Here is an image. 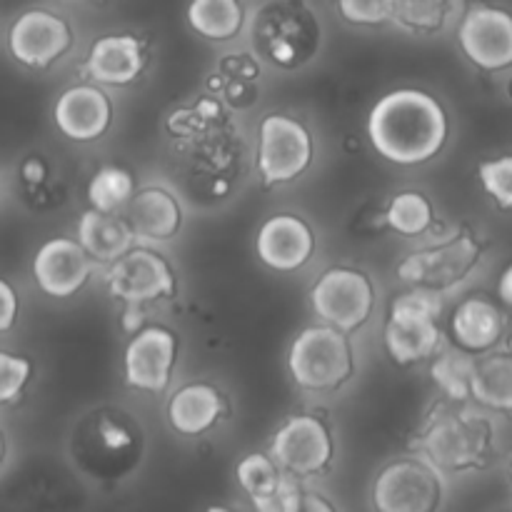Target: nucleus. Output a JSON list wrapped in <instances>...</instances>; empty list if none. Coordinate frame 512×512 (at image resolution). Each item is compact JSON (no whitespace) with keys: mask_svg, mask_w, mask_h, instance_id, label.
<instances>
[{"mask_svg":"<svg viewBox=\"0 0 512 512\" xmlns=\"http://www.w3.org/2000/svg\"><path fill=\"white\" fill-rule=\"evenodd\" d=\"M448 115L425 90L405 88L383 95L368 118L373 148L398 165L433 160L448 140Z\"/></svg>","mask_w":512,"mask_h":512,"instance_id":"nucleus-1","label":"nucleus"},{"mask_svg":"<svg viewBox=\"0 0 512 512\" xmlns=\"http://www.w3.org/2000/svg\"><path fill=\"white\" fill-rule=\"evenodd\" d=\"M315 248L313 230L298 215H273L265 220L255 238V250L258 258L268 268L280 270V273H293L303 268L310 260Z\"/></svg>","mask_w":512,"mask_h":512,"instance_id":"nucleus-17","label":"nucleus"},{"mask_svg":"<svg viewBox=\"0 0 512 512\" xmlns=\"http://www.w3.org/2000/svg\"><path fill=\"white\" fill-rule=\"evenodd\" d=\"M55 125L65 138L88 143L108 130L113 110L108 95L95 85H75L58 98L53 110Z\"/></svg>","mask_w":512,"mask_h":512,"instance_id":"nucleus-18","label":"nucleus"},{"mask_svg":"<svg viewBox=\"0 0 512 512\" xmlns=\"http://www.w3.org/2000/svg\"><path fill=\"white\" fill-rule=\"evenodd\" d=\"M3 455H5V443H3V435H0V463H3Z\"/></svg>","mask_w":512,"mask_h":512,"instance_id":"nucleus-38","label":"nucleus"},{"mask_svg":"<svg viewBox=\"0 0 512 512\" xmlns=\"http://www.w3.org/2000/svg\"><path fill=\"white\" fill-rule=\"evenodd\" d=\"M458 10L460 0H395L393 18L413 33H438Z\"/></svg>","mask_w":512,"mask_h":512,"instance_id":"nucleus-27","label":"nucleus"},{"mask_svg":"<svg viewBox=\"0 0 512 512\" xmlns=\"http://www.w3.org/2000/svg\"><path fill=\"white\" fill-rule=\"evenodd\" d=\"M30 370H33L30 360L0 350V405L10 403L23 393L30 380Z\"/></svg>","mask_w":512,"mask_h":512,"instance_id":"nucleus-31","label":"nucleus"},{"mask_svg":"<svg viewBox=\"0 0 512 512\" xmlns=\"http://www.w3.org/2000/svg\"><path fill=\"white\" fill-rule=\"evenodd\" d=\"M498 293H500V298H503V303H508L512 308V265L510 268H505V273L500 275Z\"/></svg>","mask_w":512,"mask_h":512,"instance_id":"nucleus-36","label":"nucleus"},{"mask_svg":"<svg viewBox=\"0 0 512 512\" xmlns=\"http://www.w3.org/2000/svg\"><path fill=\"white\" fill-rule=\"evenodd\" d=\"M93 260L78 240L53 238L38 248L33 258V278L50 298H70L88 283Z\"/></svg>","mask_w":512,"mask_h":512,"instance_id":"nucleus-16","label":"nucleus"},{"mask_svg":"<svg viewBox=\"0 0 512 512\" xmlns=\"http://www.w3.org/2000/svg\"><path fill=\"white\" fill-rule=\"evenodd\" d=\"M68 23L48 10H28L13 23L8 48L18 63L28 68H45L70 48Z\"/></svg>","mask_w":512,"mask_h":512,"instance_id":"nucleus-13","label":"nucleus"},{"mask_svg":"<svg viewBox=\"0 0 512 512\" xmlns=\"http://www.w3.org/2000/svg\"><path fill=\"white\" fill-rule=\"evenodd\" d=\"M15 318H18V295L10 283L0 278V333H8L15 325Z\"/></svg>","mask_w":512,"mask_h":512,"instance_id":"nucleus-33","label":"nucleus"},{"mask_svg":"<svg viewBox=\"0 0 512 512\" xmlns=\"http://www.w3.org/2000/svg\"><path fill=\"white\" fill-rule=\"evenodd\" d=\"M270 458L295 478L323 473L333 460L330 430L313 415H295L275 433Z\"/></svg>","mask_w":512,"mask_h":512,"instance_id":"nucleus-11","label":"nucleus"},{"mask_svg":"<svg viewBox=\"0 0 512 512\" xmlns=\"http://www.w3.org/2000/svg\"><path fill=\"white\" fill-rule=\"evenodd\" d=\"M125 215L135 238L148 243L170 240L180 228V205L168 190L145 188L128 200Z\"/></svg>","mask_w":512,"mask_h":512,"instance_id":"nucleus-19","label":"nucleus"},{"mask_svg":"<svg viewBox=\"0 0 512 512\" xmlns=\"http://www.w3.org/2000/svg\"><path fill=\"white\" fill-rule=\"evenodd\" d=\"M510 478H512V465H510Z\"/></svg>","mask_w":512,"mask_h":512,"instance_id":"nucleus-40","label":"nucleus"},{"mask_svg":"<svg viewBox=\"0 0 512 512\" xmlns=\"http://www.w3.org/2000/svg\"><path fill=\"white\" fill-rule=\"evenodd\" d=\"M385 220H388L395 233L415 238V235H423L433 225V205L423 193L405 190V193L395 195L388 213H385Z\"/></svg>","mask_w":512,"mask_h":512,"instance_id":"nucleus-29","label":"nucleus"},{"mask_svg":"<svg viewBox=\"0 0 512 512\" xmlns=\"http://www.w3.org/2000/svg\"><path fill=\"white\" fill-rule=\"evenodd\" d=\"M205 512H245V510H228L223 508V505H213V508H208Z\"/></svg>","mask_w":512,"mask_h":512,"instance_id":"nucleus-37","label":"nucleus"},{"mask_svg":"<svg viewBox=\"0 0 512 512\" xmlns=\"http://www.w3.org/2000/svg\"><path fill=\"white\" fill-rule=\"evenodd\" d=\"M443 503L440 470L423 455L385 465L370 488L375 512H438Z\"/></svg>","mask_w":512,"mask_h":512,"instance_id":"nucleus-5","label":"nucleus"},{"mask_svg":"<svg viewBox=\"0 0 512 512\" xmlns=\"http://www.w3.org/2000/svg\"><path fill=\"white\" fill-rule=\"evenodd\" d=\"M480 260V243L468 233L450 235L430 248L410 253L398 265L400 280L410 283L413 288L438 290L448 293L455 285L463 283L475 270Z\"/></svg>","mask_w":512,"mask_h":512,"instance_id":"nucleus-7","label":"nucleus"},{"mask_svg":"<svg viewBox=\"0 0 512 512\" xmlns=\"http://www.w3.org/2000/svg\"><path fill=\"white\" fill-rule=\"evenodd\" d=\"M485 193L503 210H512V155L485 160L478 168Z\"/></svg>","mask_w":512,"mask_h":512,"instance_id":"nucleus-30","label":"nucleus"},{"mask_svg":"<svg viewBox=\"0 0 512 512\" xmlns=\"http://www.w3.org/2000/svg\"><path fill=\"white\" fill-rule=\"evenodd\" d=\"M458 40L478 68L495 73L512 65V15L508 10L493 5L468 10L458 28Z\"/></svg>","mask_w":512,"mask_h":512,"instance_id":"nucleus-12","label":"nucleus"},{"mask_svg":"<svg viewBox=\"0 0 512 512\" xmlns=\"http://www.w3.org/2000/svg\"><path fill=\"white\" fill-rule=\"evenodd\" d=\"M175 350H178V343L170 330L150 325L135 333V338L125 348V380L130 388L163 393L173 375Z\"/></svg>","mask_w":512,"mask_h":512,"instance_id":"nucleus-15","label":"nucleus"},{"mask_svg":"<svg viewBox=\"0 0 512 512\" xmlns=\"http://www.w3.org/2000/svg\"><path fill=\"white\" fill-rule=\"evenodd\" d=\"M310 160L313 140L298 120L273 113L260 123L258 170L265 183H290L308 170Z\"/></svg>","mask_w":512,"mask_h":512,"instance_id":"nucleus-9","label":"nucleus"},{"mask_svg":"<svg viewBox=\"0 0 512 512\" xmlns=\"http://www.w3.org/2000/svg\"><path fill=\"white\" fill-rule=\"evenodd\" d=\"M298 512H338V508H335V505L330 503L325 495L308 493V490H303V500H300Z\"/></svg>","mask_w":512,"mask_h":512,"instance_id":"nucleus-34","label":"nucleus"},{"mask_svg":"<svg viewBox=\"0 0 512 512\" xmlns=\"http://www.w3.org/2000/svg\"><path fill=\"white\" fill-rule=\"evenodd\" d=\"M143 65V48L133 35H105L90 48L85 70L95 83L128 85L138 78Z\"/></svg>","mask_w":512,"mask_h":512,"instance_id":"nucleus-20","label":"nucleus"},{"mask_svg":"<svg viewBox=\"0 0 512 512\" xmlns=\"http://www.w3.org/2000/svg\"><path fill=\"white\" fill-rule=\"evenodd\" d=\"M288 368L300 388L335 390L353 375V350L343 330L313 325L290 345Z\"/></svg>","mask_w":512,"mask_h":512,"instance_id":"nucleus-4","label":"nucleus"},{"mask_svg":"<svg viewBox=\"0 0 512 512\" xmlns=\"http://www.w3.org/2000/svg\"><path fill=\"white\" fill-rule=\"evenodd\" d=\"M338 8L348 23L380 25L393 18L395 0H338Z\"/></svg>","mask_w":512,"mask_h":512,"instance_id":"nucleus-32","label":"nucleus"},{"mask_svg":"<svg viewBox=\"0 0 512 512\" xmlns=\"http://www.w3.org/2000/svg\"><path fill=\"white\" fill-rule=\"evenodd\" d=\"M188 23L203 38L230 40L243 28V5L240 0H193Z\"/></svg>","mask_w":512,"mask_h":512,"instance_id":"nucleus-25","label":"nucleus"},{"mask_svg":"<svg viewBox=\"0 0 512 512\" xmlns=\"http://www.w3.org/2000/svg\"><path fill=\"white\" fill-rule=\"evenodd\" d=\"M440 313L443 293L413 288L390 305L385 323V348L398 365H413L440 350Z\"/></svg>","mask_w":512,"mask_h":512,"instance_id":"nucleus-3","label":"nucleus"},{"mask_svg":"<svg viewBox=\"0 0 512 512\" xmlns=\"http://www.w3.org/2000/svg\"><path fill=\"white\" fill-rule=\"evenodd\" d=\"M133 230L128 220L118 213H100L88 210L78 223V243L90 260L98 263H115L123 253L133 248Z\"/></svg>","mask_w":512,"mask_h":512,"instance_id":"nucleus-22","label":"nucleus"},{"mask_svg":"<svg viewBox=\"0 0 512 512\" xmlns=\"http://www.w3.org/2000/svg\"><path fill=\"white\" fill-rule=\"evenodd\" d=\"M220 413H223V403H220L218 390L203 383L185 385L168 403L170 425L180 435H190V438L208 433L218 423Z\"/></svg>","mask_w":512,"mask_h":512,"instance_id":"nucleus-23","label":"nucleus"},{"mask_svg":"<svg viewBox=\"0 0 512 512\" xmlns=\"http://www.w3.org/2000/svg\"><path fill=\"white\" fill-rule=\"evenodd\" d=\"M108 290L113 298L128 305V318L140 320V305L148 300L168 298L175 290V275L158 253L130 248L108 270Z\"/></svg>","mask_w":512,"mask_h":512,"instance_id":"nucleus-10","label":"nucleus"},{"mask_svg":"<svg viewBox=\"0 0 512 512\" xmlns=\"http://www.w3.org/2000/svg\"><path fill=\"white\" fill-rule=\"evenodd\" d=\"M135 195V180L128 170L118 165H105L93 175L88 185V200L93 210L100 213H118Z\"/></svg>","mask_w":512,"mask_h":512,"instance_id":"nucleus-28","label":"nucleus"},{"mask_svg":"<svg viewBox=\"0 0 512 512\" xmlns=\"http://www.w3.org/2000/svg\"><path fill=\"white\" fill-rule=\"evenodd\" d=\"M508 353H512V335H510V340H508Z\"/></svg>","mask_w":512,"mask_h":512,"instance_id":"nucleus-39","label":"nucleus"},{"mask_svg":"<svg viewBox=\"0 0 512 512\" xmlns=\"http://www.w3.org/2000/svg\"><path fill=\"white\" fill-rule=\"evenodd\" d=\"M240 488L255 505V512H298L303 488L298 478L285 473L270 455H248L235 468Z\"/></svg>","mask_w":512,"mask_h":512,"instance_id":"nucleus-14","label":"nucleus"},{"mask_svg":"<svg viewBox=\"0 0 512 512\" xmlns=\"http://www.w3.org/2000/svg\"><path fill=\"white\" fill-rule=\"evenodd\" d=\"M470 398L500 413H512V353H490L475 360Z\"/></svg>","mask_w":512,"mask_h":512,"instance_id":"nucleus-24","label":"nucleus"},{"mask_svg":"<svg viewBox=\"0 0 512 512\" xmlns=\"http://www.w3.org/2000/svg\"><path fill=\"white\" fill-rule=\"evenodd\" d=\"M475 355L463 348H443L435 355L430 365L435 385L445 393L450 403H468L470 400V383L475 373Z\"/></svg>","mask_w":512,"mask_h":512,"instance_id":"nucleus-26","label":"nucleus"},{"mask_svg":"<svg viewBox=\"0 0 512 512\" xmlns=\"http://www.w3.org/2000/svg\"><path fill=\"white\" fill-rule=\"evenodd\" d=\"M43 175H45V168L40 160L30 158L28 163L23 165V178L28 180V183H40V180H43Z\"/></svg>","mask_w":512,"mask_h":512,"instance_id":"nucleus-35","label":"nucleus"},{"mask_svg":"<svg viewBox=\"0 0 512 512\" xmlns=\"http://www.w3.org/2000/svg\"><path fill=\"white\" fill-rule=\"evenodd\" d=\"M373 285L360 270L330 268L310 288V305L325 325L350 333L373 313Z\"/></svg>","mask_w":512,"mask_h":512,"instance_id":"nucleus-8","label":"nucleus"},{"mask_svg":"<svg viewBox=\"0 0 512 512\" xmlns=\"http://www.w3.org/2000/svg\"><path fill=\"white\" fill-rule=\"evenodd\" d=\"M493 440V428L470 408L440 405L425 423L418 448L438 470H465L485 458Z\"/></svg>","mask_w":512,"mask_h":512,"instance_id":"nucleus-2","label":"nucleus"},{"mask_svg":"<svg viewBox=\"0 0 512 512\" xmlns=\"http://www.w3.org/2000/svg\"><path fill=\"white\" fill-rule=\"evenodd\" d=\"M450 330L458 348L468 353H488L500 343L505 330L503 313L485 298H468L455 308Z\"/></svg>","mask_w":512,"mask_h":512,"instance_id":"nucleus-21","label":"nucleus"},{"mask_svg":"<svg viewBox=\"0 0 512 512\" xmlns=\"http://www.w3.org/2000/svg\"><path fill=\"white\" fill-rule=\"evenodd\" d=\"M253 35L265 58L290 68L318 50V18L303 0H278L260 10Z\"/></svg>","mask_w":512,"mask_h":512,"instance_id":"nucleus-6","label":"nucleus"}]
</instances>
